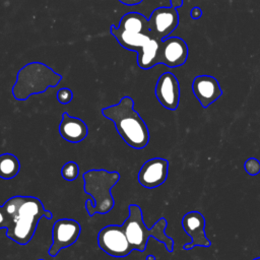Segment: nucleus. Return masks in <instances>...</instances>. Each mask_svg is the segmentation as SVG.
<instances>
[{"instance_id":"5","label":"nucleus","mask_w":260,"mask_h":260,"mask_svg":"<svg viewBox=\"0 0 260 260\" xmlns=\"http://www.w3.org/2000/svg\"><path fill=\"white\" fill-rule=\"evenodd\" d=\"M128 209L129 215L122 226L133 250L143 252L146 249L148 239L153 237L156 241L165 245L168 252L172 253L174 251V240L167 236L165 232L168 225V221L165 217H160L151 229H147L143 220L141 208L137 204H130Z\"/></svg>"},{"instance_id":"21","label":"nucleus","mask_w":260,"mask_h":260,"mask_svg":"<svg viewBox=\"0 0 260 260\" xmlns=\"http://www.w3.org/2000/svg\"><path fill=\"white\" fill-rule=\"evenodd\" d=\"M190 16L192 19H199L202 16V10L200 7L195 6L190 11Z\"/></svg>"},{"instance_id":"18","label":"nucleus","mask_w":260,"mask_h":260,"mask_svg":"<svg viewBox=\"0 0 260 260\" xmlns=\"http://www.w3.org/2000/svg\"><path fill=\"white\" fill-rule=\"evenodd\" d=\"M244 170L250 176H256L260 173V161L255 157H250L244 162Z\"/></svg>"},{"instance_id":"19","label":"nucleus","mask_w":260,"mask_h":260,"mask_svg":"<svg viewBox=\"0 0 260 260\" xmlns=\"http://www.w3.org/2000/svg\"><path fill=\"white\" fill-rule=\"evenodd\" d=\"M73 99V92L68 87H62L57 91V101L62 105L69 104Z\"/></svg>"},{"instance_id":"12","label":"nucleus","mask_w":260,"mask_h":260,"mask_svg":"<svg viewBox=\"0 0 260 260\" xmlns=\"http://www.w3.org/2000/svg\"><path fill=\"white\" fill-rule=\"evenodd\" d=\"M169 173V161L161 157H153L146 160L138 172L139 184L147 189L162 185Z\"/></svg>"},{"instance_id":"20","label":"nucleus","mask_w":260,"mask_h":260,"mask_svg":"<svg viewBox=\"0 0 260 260\" xmlns=\"http://www.w3.org/2000/svg\"><path fill=\"white\" fill-rule=\"evenodd\" d=\"M9 224V220H8V217L3 209V207L0 205V229H7Z\"/></svg>"},{"instance_id":"2","label":"nucleus","mask_w":260,"mask_h":260,"mask_svg":"<svg viewBox=\"0 0 260 260\" xmlns=\"http://www.w3.org/2000/svg\"><path fill=\"white\" fill-rule=\"evenodd\" d=\"M2 207L9 220L6 236L19 245L30 242L41 218L53 217V213L45 209L42 201L35 196H13Z\"/></svg>"},{"instance_id":"22","label":"nucleus","mask_w":260,"mask_h":260,"mask_svg":"<svg viewBox=\"0 0 260 260\" xmlns=\"http://www.w3.org/2000/svg\"><path fill=\"white\" fill-rule=\"evenodd\" d=\"M122 4L124 5H128V6H132V5H137L139 3H141L143 0H119Z\"/></svg>"},{"instance_id":"3","label":"nucleus","mask_w":260,"mask_h":260,"mask_svg":"<svg viewBox=\"0 0 260 260\" xmlns=\"http://www.w3.org/2000/svg\"><path fill=\"white\" fill-rule=\"evenodd\" d=\"M102 114L115 124L117 132L130 147L142 149L148 144V127L134 110V101L130 96H123L118 104L103 108Z\"/></svg>"},{"instance_id":"10","label":"nucleus","mask_w":260,"mask_h":260,"mask_svg":"<svg viewBox=\"0 0 260 260\" xmlns=\"http://www.w3.org/2000/svg\"><path fill=\"white\" fill-rule=\"evenodd\" d=\"M189 54L188 45L179 37H168L160 42L158 64L175 68L185 64Z\"/></svg>"},{"instance_id":"13","label":"nucleus","mask_w":260,"mask_h":260,"mask_svg":"<svg viewBox=\"0 0 260 260\" xmlns=\"http://www.w3.org/2000/svg\"><path fill=\"white\" fill-rule=\"evenodd\" d=\"M155 96L159 104L171 111L177 110L180 103V84L171 72L162 73L155 84Z\"/></svg>"},{"instance_id":"24","label":"nucleus","mask_w":260,"mask_h":260,"mask_svg":"<svg viewBox=\"0 0 260 260\" xmlns=\"http://www.w3.org/2000/svg\"><path fill=\"white\" fill-rule=\"evenodd\" d=\"M146 260H155V257L153 255H148L146 257Z\"/></svg>"},{"instance_id":"1","label":"nucleus","mask_w":260,"mask_h":260,"mask_svg":"<svg viewBox=\"0 0 260 260\" xmlns=\"http://www.w3.org/2000/svg\"><path fill=\"white\" fill-rule=\"evenodd\" d=\"M111 34L124 49L137 53V64L141 69L148 70L158 64V50L162 40L151 35L148 19L143 14H124L117 26H111Z\"/></svg>"},{"instance_id":"9","label":"nucleus","mask_w":260,"mask_h":260,"mask_svg":"<svg viewBox=\"0 0 260 260\" xmlns=\"http://www.w3.org/2000/svg\"><path fill=\"white\" fill-rule=\"evenodd\" d=\"M178 24L179 14L177 8L173 6L155 8L148 18L151 35L160 41L168 38L177 28Z\"/></svg>"},{"instance_id":"26","label":"nucleus","mask_w":260,"mask_h":260,"mask_svg":"<svg viewBox=\"0 0 260 260\" xmlns=\"http://www.w3.org/2000/svg\"><path fill=\"white\" fill-rule=\"evenodd\" d=\"M38 260H45V259H38Z\"/></svg>"},{"instance_id":"17","label":"nucleus","mask_w":260,"mask_h":260,"mask_svg":"<svg viewBox=\"0 0 260 260\" xmlns=\"http://www.w3.org/2000/svg\"><path fill=\"white\" fill-rule=\"evenodd\" d=\"M79 175V166L75 161H67L61 169V176L66 181H74Z\"/></svg>"},{"instance_id":"8","label":"nucleus","mask_w":260,"mask_h":260,"mask_svg":"<svg viewBox=\"0 0 260 260\" xmlns=\"http://www.w3.org/2000/svg\"><path fill=\"white\" fill-rule=\"evenodd\" d=\"M81 233L80 223L72 218H60L56 220L52 229V244L49 248V255L56 257L62 250L73 245Z\"/></svg>"},{"instance_id":"7","label":"nucleus","mask_w":260,"mask_h":260,"mask_svg":"<svg viewBox=\"0 0 260 260\" xmlns=\"http://www.w3.org/2000/svg\"><path fill=\"white\" fill-rule=\"evenodd\" d=\"M98 245L102 251L115 258L126 257L133 251L123 226L117 224L106 225L99 232Z\"/></svg>"},{"instance_id":"25","label":"nucleus","mask_w":260,"mask_h":260,"mask_svg":"<svg viewBox=\"0 0 260 260\" xmlns=\"http://www.w3.org/2000/svg\"><path fill=\"white\" fill-rule=\"evenodd\" d=\"M253 260H260V257H257V258H255V259H253Z\"/></svg>"},{"instance_id":"11","label":"nucleus","mask_w":260,"mask_h":260,"mask_svg":"<svg viewBox=\"0 0 260 260\" xmlns=\"http://www.w3.org/2000/svg\"><path fill=\"white\" fill-rule=\"evenodd\" d=\"M182 226L184 232L191 238V242L183 246L184 250L211 246V242L205 234V218L201 212L196 210L187 212L182 218Z\"/></svg>"},{"instance_id":"23","label":"nucleus","mask_w":260,"mask_h":260,"mask_svg":"<svg viewBox=\"0 0 260 260\" xmlns=\"http://www.w3.org/2000/svg\"><path fill=\"white\" fill-rule=\"evenodd\" d=\"M171 6L175 8H180L183 5V0H170Z\"/></svg>"},{"instance_id":"16","label":"nucleus","mask_w":260,"mask_h":260,"mask_svg":"<svg viewBox=\"0 0 260 260\" xmlns=\"http://www.w3.org/2000/svg\"><path fill=\"white\" fill-rule=\"evenodd\" d=\"M20 170L18 158L12 153L0 154V178L9 180L16 177Z\"/></svg>"},{"instance_id":"4","label":"nucleus","mask_w":260,"mask_h":260,"mask_svg":"<svg viewBox=\"0 0 260 260\" xmlns=\"http://www.w3.org/2000/svg\"><path fill=\"white\" fill-rule=\"evenodd\" d=\"M119 172H109L107 170H88L82 175L84 192L91 197L85 201V209L89 216L95 213L106 214L110 212L115 201L112 195V188L120 180Z\"/></svg>"},{"instance_id":"6","label":"nucleus","mask_w":260,"mask_h":260,"mask_svg":"<svg viewBox=\"0 0 260 260\" xmlns=\"http://www.w3.org/2000/svg\"><path fill=\"white\" fill-rule=\"evenodd\" d=\"M62 75L42 62H30L17 72L12 94L17 101H25L32 94L45 92L49 87H55Z\"/></svg>"},{"instance_id":"14","label":"nucleus","mask_w":260,"mask_h":260,"mask_svg":"<svg viewBox=\"0 0 260 260\" xmlns=\"http://www.w3.org/2000/svg\"><path fill=\"white\" fill-rule=\"evenodd\" d=\"M192 91L203 108H208L222 94L217 79L211 75H198L193 79Z\"/></svg>"},{"instance_id":"15","label":"nucleus","mask_w":260,"mask_h":260,"mask_svg":"<svg viewBox=\"0 0 260 260\" xmlns=\"http://www.w3.org/2000/svg\"><path fill=\"white\" fill-rule=\"evenodd\" d=\"M58 130L60 136L70 143H78L88 134V128L85 122L77 117L70 116L67 112L62 114Z\"/></svg>"}]
</instances>
